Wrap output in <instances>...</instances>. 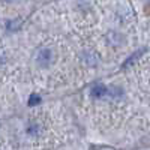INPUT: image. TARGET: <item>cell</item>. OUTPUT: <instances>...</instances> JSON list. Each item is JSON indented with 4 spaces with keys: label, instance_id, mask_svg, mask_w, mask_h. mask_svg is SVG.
<instances>
[{
    "label": "cell",
    "instance_id": "obj_1",
    "mask_svg": "<svg viewBox=\"0 0 150 150\" xmlns=\"http://www.w3.org/2000/svg\"><path fill=\"white\" fill-rule=\"evenodd\" d=\"M53 62V53L48 48H41L36 54V63L41 68H48Z\"/></svg>",
    "mask_w": 150,
    "mask_h": 150
},
{
    "label": "cell",
    "instance_id": "obj_2",
    "mask_svg": "<svg viewBox=\"0 0 150 150\" xmlns=\"http://www.w3.org/2000/svg\"><path fill=\"white\" fill-rule=\"evenodd\" d=\"M144 53H146V50H144V48L138 50V51H137V53H134V54H132V56H131V57H129L128 60H125V62H123L122 68H123V69H126V68H131V66H132V65L135 63V62L140 59V56H141V54H144Z\"/></svg>",
    "mask_w": 150,
    "mask_h": 150
},
{
    "label": "cell",
    "instance_id": "obj_3",
    "mask_svg": "<svg viewBox=\"0 0 150 150\" xmlns=\"http://www.w3.org/2000/svg\"><path fill=\"white\" fill-rule=\"evenodd\" d=\"M107 95H108V89L104 84H96L92 89V96L93 98H104Z\"/></svg>",
    "mask_w": 150,
    "mask_h": 150
},
{
    "label": "cell",
    "instance_id": "obj_4",
    "mask_svg": "<svg viewBox=\"0 0 150 150\" xmlns=\"http://www.w3.org/2000/svg\"><path fill=\"white\" fill-rule=\"evenodd\" d=\"M21 24H23L21 20H8V21H6V29H8L9 32H15L17 29L21 27Z\"/></svg>",
    "mask_w": 150,
    "mask_h": 150
},
{
    "label": "cell",
    "instance_id": "obj_5",
    "mask_svg": "<svg viewBox=\"0 0 150 150\" xmlns=\"http://www.w3.org/2000/svg\"><path fill=\"white\" fill-rule=\"evenodd\" d=\"M81 57H83V60H84V63H86V65H89L90 68L96 66V63H98L96 57H95L93 54H90V53H84V54H83Z\"/></svg>",
    "mask_w": 150,
    "mask_h": 150
},
{
    "label": "cell",
    "instance_id": "obj_6",
    "mask_svg": "<svg viewBox=\"0 0 150 150\" xmlns=\"http://www.w3.org/2000/svg\"><path fill=\"white\" fill-rule=\"evenodd\" d=\"M41 101H42V98H41V95H38V93H32L29 96V105L30 107H35L38 104H41Z\"/></svg>",
    "mask_w": 150,
    "mask_h": 150
},
{
    "label": "cell",
    "instance_id": "obj_7",
    "mask_svg": "<svg viewBox=\"0 0 150 150\" xmlns=\"http://www.w3.org/2000/svg\"><path fill=\"white\" fill-rule=\"evenodd\" d=\"M39 131H41V128L39 126H35V125L27 128V134H30V135H38V134H39Z\"/></svg>",
    "mask_w": 150,
    "mask_h": 150
}]
</instances>
